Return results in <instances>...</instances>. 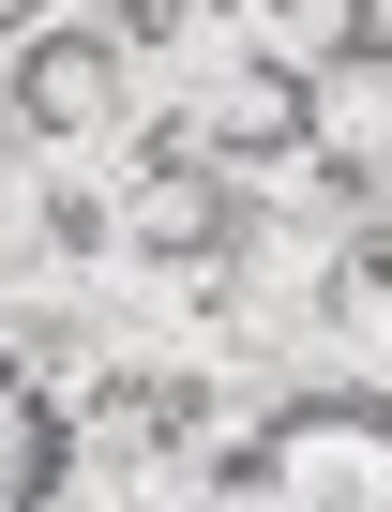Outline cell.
Returning <instances> with one entry per match:
<instances>
[{"mask_svg":"<svg viewBox=\"0 0 392 512\" xmlns=\"http://www.w3.org/2000/svg\"><path fill=\"white\" fill-rule=\"evenodd\" d=\"M16 136H91L121 106V31L76 16V0H16V76H0Z\"/></svg>","mask_w":392,"mask_h":512,"instance_id":"1","label":"cell"},{"mask_svg":"<svg viewBox=\"0 0 392 512\" xmlns=\"http://www.w3.org/2000/svg\"><path fill=\"white\" fill-rule=\"evenodd\" d=\"M91 16H106V31H121V61H136V46H181V31L242 16V0H91Z\"/></svg>","mask_w":392,"mask_h":512,"instance_id":"2","label":"cell"}]
</instances>
